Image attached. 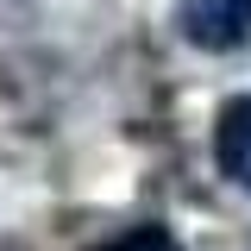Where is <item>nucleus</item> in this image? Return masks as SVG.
<instances>
[{"label":"nucleus","mask_w":251,"mask_h":251,"mask_svg":"<svg viewBox=\"0 0 251 251\" xmlns=\"http://www.w3.org/2000/svg\"><path fill=\"white\" fill-rule=\"evenodd\" d=\"M182 38L201 50H239L251 38V0H182Z\"/></svg>","instance_id":"f257e3e1"},{"label":"nucleus","mask_w":251,"mask_h":251,"mask_svg":"<svg viewBox=\"0 0 251 251\" xmlns=\"http://www.w3.org/2000/svg\"><path fill=\"white\" fill-rule=\"evenodd\" d=\"M214 157H220V176L232 188L251 195V94H239L214 126Z\"/></svg>","instance_id":"f03ea898"},{"label":"nucleus","mask_w":251,"mask_h":251,"mask_svg":"<svg viewBox=\"0 0 251 251\" xmlns=\"http://www.w3.org/2000/svg\"><path fill=\"white\" fill-rule=\"evenodd\" d=\"M100 251H182V245H176V239L151 220V226H132V232H120V239H107Z\"/></svg>","instance_id":"7ed1b4c3"}]
</instances>
